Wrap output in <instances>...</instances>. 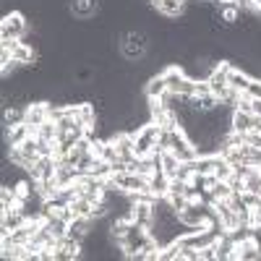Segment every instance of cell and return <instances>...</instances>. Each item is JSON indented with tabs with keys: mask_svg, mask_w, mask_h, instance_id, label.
<instances>
[{
	"mask_svg": "<svg viewBox=\"0 0 261 261\" xmlns=\"http://www.w3.org/2000/svg\"><path fill=\"white\" fill-rule=\"evenodd\" d=\"M27 32H29V18L21 11H11V13L3 16V21H0V42L24 39Z\"/></svg>",
	"mask_w": 261,
	"mask_h": 261,
	"instance_id": "1",
	"label": "cell"
},
{
	"mask_svg": "<svg viewBox=\"0 0 261 261\" xmlns=\"http://www.w3.org/2000/svg\"><path fill=\"white\" fill-rule=\"evenodd\" d=\"M50 118H47V102H32L29 107H27V115H24V123L32 128V134L42 125V123H47Z\"/></svg>",
	"mask_w": 261,
	"mask_h": 261,
	"instance_id": "2",
	"label": "cell"
},
{
	"mask_svg": "<svg viewBox=\"0 0 261 261\" xmlns=\"http://www.w3.org/2000/svg\"><path fill=\"white\" fill-rule=\"evenodd\" d=\"M92 222H94L92 217H73V220L68 222V232H65V235L73 238V241H81V243H84V238L92 232Z\"/></svg>",
	"mask_w": 261,
	"mask_h": 261,
	"instance_id": "3",
	"label": "cell"
},
{
	"mask_svg": "<svg viewBox=\"0 0 261 261\" xmlns=\"http://www.w3.org/2000/svg\"><path fill=\"white\" fill-rule=\"evenodd\" d=\"M235 246H238V258L241 261H261V246L253 241V235L241 243H235Z\"/></svg>",
	"mask_w": 261,
	"mask_h": 261,
	"instance_id": "4",
	"label": "cell"
},
{
	"mask_svg": "<svg viewBox=\"0 0 261 261\" xmlns=\"http://www.w3.org/2000/svg\"><path fill=\"white\" fill-rule=\"evenodd\" d=\"M134 222L146 227L154 222V212H151V201H134Z\"/></svg>",
	"mask_w": 261,
	"mask_h": 261,
	"instance_id": "5",
	"label": "cell"
},
{
	"mask_svg": "<svg viewBox=\"0 0 261 261\" xmlns=\"http://www.w3.org/2000/svg\"><path fill=\"white\" fill-rule=\"evenodd\" d=\"M165 92H167V84H165V76H162V73H154V76L146 79V84H144V94H146V97L160 99Z\"/></svg>",
	"mask_w": 261,
	"mask_h": 261,
	"instance_id": "6",
	"label": "cell"
},
{
	"mask_svg": "<svg viewBox=\"0 0 261 261\" xmlns=\"http://www.w3.org/2000/svg\"><path fill=\"white\" fill-rule=\"evenodd\" d=\"M6 130V141H8V146H18V144H24L29 136H32V128L27 125V123H18V125H13V128H3Z\"/></svg>",
	"mask_w": 261,
	"mask_h": 261,
	"instance_id": "7",
	"label": "cell"
},
{
	"mask_svg": "<svg viewBox=\"0 0 261 261\" xmlns=\"http://www.w3.org/2000/svg\"><path fill=\"white\" fill-rule=\"evenodd\" d=\"M167 188H170V178L162 170H154V175L149 178V191L154 196H167Z\"/></svg>",
	"mask_w": 261,
	"mask_h": 261,
	"instance_id": "8",
	"label": "cell"
},
{
	"mask_svg": "<svg viewBox=\"0 0 261 261\" xmlns=\"http://www.w3.org/2000/svg\"><path fill=\"white\" fill-rule=\"evenodd\" d=\"M160 162H162V172H165V175H167L170 180L175 178V172H178V165H180V160H178L175 154H172L170 149L160 151Z\"/></svg>",
	"mask_w": 261,
	"mask_h": 261,
	"instance_id": "9",
	"label": "cell"
},
{
	"mask_svg": "<svg viewBox=\"0 0 261 261\" xmlns=\"http://www.w3.org/2000/svg\"><path fill=\"white\" fill-rule=\"evenodd\" d=\"M251 120H253L251 113L232 110V130H238V134H248V130H251Z\"/></svg>",
	"mask_w": 261,
	"mask_h": 261,
	"instance_id": "10",
	"label": "cell"
},
{
	"mask_svg": "<svg viewBox=\"0 0 261 261\" xmlns=\"http://www.w3.org/2000/svg\"><path fill=\"white\" fill-rule=\"evenodd\" d=\"M251 81H253V79H251L246 71H241V68H232V73H230V79H227V84L232 86V89H238V92H246Z\"/></svg>",
	"mask_w": 261,
	"mask_h": 261,
	"instance_id": "11",
	"label": "cell"
},
{
	"mask_svg": "<svg viewBox=\"0 0 261 261\" xmlns=\"http://www.w3.org/2000/svg\"><path fill=\"white\" fill-rule=\"evenodd\" d=\"M34 136L42 139V141H58V123H55V120L42 123V125L34 130Z\"/></svg>",
	"mask_w": 261,
	"mask_h": 261,
	"instance_id": "12",
	"label": "cell"
},
{
	"mask_svg": "<svg viewBox=\"0 0 261 261\" xmlns=\"http://www.w3.org/2000/svg\"><path fill=\"white\" fill-rule=\"evenodd\" d=\"M160 261H183V248H180V243L175 241V243L165 246V248L160 251Z\"/></svg>",
	"mask_w": 261,
	"mask_h": 261,
	"instance_id": "13",
	"label": "cell"
},
{
	"mask_svg": "<svg viewBox=\"0 0 261 261\" xmlns=\"http://www.w3.org/2000/svg\"><path fill=\"white\" fill-rule=\"evenodd\" d=\"M243 183H246V191L261 193V167H251V172L243 178Z\"/></svg>",
	"mask_w": 261,
	"mask_h": 261,
	"instance_id": "14",
	"label": "cell"
},
{
	"mask_svg": "<svg viewBox=\"0 0 261 261\" xmlns=\"http://www.w3.org/2000/svg\"><path fill=\"white\" fill-rule=\"evenodd\" d=\"M71 209H73V214H76V217H92L94 204H92V201H86V199H81V196H79V199H73V201H71Z\"/></svg>",
	"mask_w": 261,
	"mask_h": 261,
	"instance_id": "15",
	"label": "cell"
},
{
	"mask_svg": "<svg viewBox=\"0 0 261 261\" xmlns=\"http://www.w3.org/2000/svg\"><path fill=\"white\" fill-rule=\"evenodd\" d=\"M209 193H212L214 201H217V199H230V196H232V188L227 186V180H217V183L209 188Z\"/></svg>",
	"mask_w": 261,
	"mask_h": 261,
	"instance_id": "16",
	"label": "cell"
},
{
	"mask_svg": "<svg viewBox=\"0 0 261 261\" xmlns=\"http://www.w3.org/2000/svg\"><path fill=\"white\" fill-rule=\"evenodd\" d=\"M230 175H232V165L220 154V162H217V167H214V178L217 180H230Z\"/></svg>",
	"mask_w": 261,
	"mask_h": 261,
	"instance_id": "17",
	"label": "cell"
},
{
	"mask_svg": "<svg viewBox=\"0 0 261 261\" xmlns=\"http://www.w3.org/2000/svg\"><path fill=\"white\" fill-rule=\"evenodd\" d=\"M199 261H217V241L199 248Z\"/></svg>",
	"mask_w": 261,
	"mask_h": 261,
	"instance_id": "18",
	"label": "cell"
},
{
	"mask_svg": "<svg viewBox=\"0 0 261 261\" xmlns=\"http://www.w3.org/2000/svg\"><path fill=\"white\" fill-rule=\"evenodd\" d=\"M170 201H172V206H175V212H183L191 199H188V196H170Z\"/></svg>",
	"mask_w": 261,
	"mask_h": 261,
	"instance_id": "19",
	"label": "cell"
},
{
	"mask_svg": "<svg viewBox=\"0 0 261 261\" xmlns=\"http://www.w3.org/2000/svg\"><path fill=\"white\" fill-rule=\"evenodd\" d=\"M246 92H248L253 99H261V81H258V79H253V81L248 84V89H246Z\"/></svg>",
	"mask_w": 261,
	"mask_h": 261,
	"instance_id": "20",
	"label": "cell"
},
{
	"mask_svg": "<svg viewBox=\"0 0 261 261\" xmlns=\"http://www.w3.org/2000/svg\"><path fill=\"white\" fill-rule=\"evenodd\" d=\"M251 130L261 134V115H253V120H251Z\"/></svg>",
	"mask_w": 261,
	"mask_h": 261,
	"instance_id": "21",
	"label": "cell"
}]
</instances>
